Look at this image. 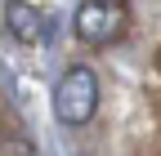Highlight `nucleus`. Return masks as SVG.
Wrapping results in <instances>:
<instances>
[{"instance_id":"obj_1","label":"nucleus","mask_w":161,"mask_h":156,"mask_svg":"<svg viewBox=\"0 0 161 156\" xmlns=\"http://www.w3.org/2000/svg\"><path fill=\"white\" fill-rule=\"evenodd\" d=\"M98 107V81H94V71L90 67H67L63 71V81L54 85V116L63 125H85L90 116Z\"/></svg>"},{"instance_id":"obj_2","label":"nucleus","mask_w":161,"mask_h":156,"mask_svg":"<svg viewBox=\"0 0 161 156\" xmlns=\"http://www.w3.org/2000/svg\"><path fill=\"white\" fill-rule=\"evenodd\" d=\"M125 31V0H85L76 9V36L85 45H112Z\"/></svg>"},{"instance_id":"obj_3","label":"nucleus","mask_w":161,"mask_h":156,"mask_svg":"<svg viewBox=\"0 0 161 156\" xmlns=\"http://www.w3.org/2000/svg\"><path fill=\"white\" fill-rule=\"evenodd\" d=\"M5 27H9L14 40L36 45L40 36H45V13H40L36 5H27V0H9L5 5Z\"/></svg>"},{"instance_id":"obj_4","label":"nucleus","mask_w":161,"mask_h":156,"mask_svg":"<svg viewBox=\"0 0 161 156\" xmlns=\"http://www.w3.org/2000/svg\"><path fill=\"white\" fill-rule=\"evenodd\" d=\"M0 156H36V147H31V143H23V138H9L5 147H0Z\"/></svg>"}]
</instances>
